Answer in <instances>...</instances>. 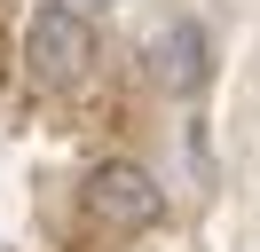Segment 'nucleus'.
I'll list each match as a JSON object with an SVG mask.
<instances>
[{
	"label": "nucleus",
	"instance_id": "f03ea898",
	"mask_svg": "<svg viewBox=\"0 0 260 252\" xmlns=\"http://www.w3.org/2000/svg\"><path fill=\"white\" fill-rule=\"evenodd\" d=\"M79 205H87V220H95V229H118V236L158 229V220H166V189H158V173L134 166V158H103V166L79 181Z\"/></svg>",
	"mask_w": 260,
	"mask_h": 252
},
{
	"label": "nucleus",
	"instance_id": "7ed1b4c3",
	"mask_svg": "<svg viewBox=\"0 0 260 252\" xmlns=\"http://www.w3.org/2000/svg\"><path fill=\"white\" fill-rule=\"evenodd\" d=\"M150 63H158L166 94H197V79H205V32L197 24H166L158 40H150Z\"/></svg>",
	"mask_w": 260,
	"mask_h": 252
},
{
	"label": "nucleus",
	"instance_id": "f257e3e1",
	"mask_svg": "<svg viewBox=\"0 0 260 252\" xmlns=\"http://www.w3.org/2000/svg\"><path fill=\"white\" fill-rule=\"evenodd\" d=\"M24 63H32L40 87H79L95 71V24L71 0H40L32 24H24Z\"/></svg>",
	"mask_w": 260,
	"mask_h": 252
}]
</instances>
